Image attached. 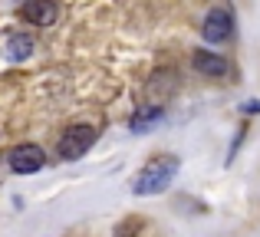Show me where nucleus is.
I'll return each instance as SVG.
<instances>
[{"label": "nucleus", "mask_w": 260, "mask_h": 237, "mask_svg": "<svg viewBox=\"0 0 260 237\" xmlns=\"http://www.w3.org/2000/svg\"><path fill=\"white\" fill-rule=\"evenodd\" d=\"M178 168H181V161H178L175 155H155V158L135 175L132 191L139 194V198H155V194L168 191L175 175H178Z\"/></svg>", "instance_id": "1"}, {"label": "nucleus", "mask_w": 260, "mask_h": 237, "mask_svg": "<svg viewBox=\"0 0 260 237\" xmlns=\"http://www.w3.org/2000/svg\"><path fill=\"white\" fill-rule=\"evenodd\" d=\"M95 139H99V132H95L92 125H70L63 135H59V142H56V158L59 161H76V158H83V155L89 152V148L95 145Z\"/></svg>", "instance_id": "2"}, {"label": "nucleus", "mask_w": 260, "mask_h": 237, "mask_svg": "<svg viewBox=\"0 0 260 237\" xmlns=\"http://www.w3.org/2000/svg\"><path fill=\"white\" fill-rule=\"evenodd\" d=\"M201 37L208 40L211 46L228 43V40L234 37V17H231V10H224V7L208 10V17H204V23H201Z\"/></svg>", "instance_id": "3"}, {"label": "nucleus", "mask_w": 260, "mask_h": 237, "mask_svg": "<svg viewBox=\"0 0 260 237\" xmlns=\"http://www.w3.org/2000/svg\"><path fill=\"white\" fill-rule=\"evenodd\" d=\"M7 165H10V172H17V175H37L40 168L46 165V152L40 145H33V142H23V145L10 148Z\"/></svg>", "instance_id": "4"}, {"label": "nucleus", "mask_w": 260, "mask_h": 237, "mask_svg": "<svg viewBox=\"0 0 260 237\" xmlns=\"http://www.w3.org/2000/svg\"><path fill=\"white\" fill-rule=\"evenodd\" d=\"M191 66H194V73H201V76H208V79H228L231 76L228 56H224V53H214V50H194Z\"/></svg>", "instance_id": "5"}, {"label": "nucleus", "mask_w": 260, "mask_h": 237, "mask_svg": "<svg viewBox=\"0 0 260 237\" xmlns=\"http://www.w3.org/2000/svg\"><path fill=\"white\" fill-rule=\"evenodd\" d=\"M20 13H23V20H30L33 26H53L59 7H56V0H26Z\"/></svg>", "instance_id": "6"}, {"label": "nucleus", "mask_w": 260, "mask_h": 237, "mask_svg": "<svg viewBox=\"0 0 260 237\" xmlns=\"http://www.w3.org/2000/svg\"><path fill=\"white\" fill-rule=\"evenodd\" d=\"M161 119H165V106H161V103H152V106L135 109V116L128 119V128H132L135 135H145V132H152Z\"/></svg>", "instance_id": "7"}, {"label": "nucleus", "mask_w": 260, "mask_h": 237, "mask_svg": "<svg viewBox=\"0 0 260 237\" xmlns=\"http://www.w3.org/2000/svg\"><path fill=\"white\" fill-rule=\"evenodd\" d=\"M30 53H33L30 33H13V37L7 40V59H13V63H23V59H30Z\"/></svg>", "instance_id": "8"}, {"label": "nucleus", "mask_w": 260, "mask_h": 237, "mask_svg": "<svg viewBox=\"0 0 260 237\" xmlns=\"http://www.w3.org/2000/svg\"><path fill=\"white\" fill-rule=\"evenodd\" d=\"M142 231V221L139 218H125L119 227H115V237H139Z\"/></svg>", "instance_id": "9"}, {"label": "nucleus", "mask_w": 260, "mask_h": 237, "mask_svg": "<svg viewBox=\"0 0 260 237\" xmlns=\"http://www.w3.org/2000/svg\"><path fill=\"white\" fill-rule=\"evenodd\" d=\"M244 112H247V116H257V112H260V103H257V99H250V103H244Z\"/></svg>", "instance_id": "10"}]
</instances>
